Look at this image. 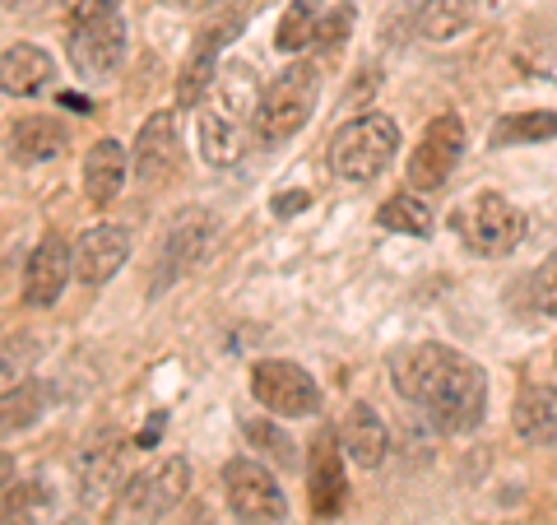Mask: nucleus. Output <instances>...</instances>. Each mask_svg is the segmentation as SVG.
<instances>
[{
    "mask_svg": "<svg viewBox=\"0 0 557 525\" xmlns=\"http://www.w3.org/2000/svg\"><path fill=\"white\" fill-rule=\"evenodd\" d=\"M10 145H14V159L24 163H47V159H61L65 145H70V131L61 126L57 117H24L20 126L10 131Z\"/></svg>",
    "mask_w": 557,
    "mask_h": 525,
    "instance_id": "4be33fe9",
    "label": "nucleus"
},
{
    "mask_svg": "<svg viewBox=\"0 0 557 525\" xmlns=\"http://www.w3.org/2000/svg\"><path fill=\"white\" fill-rule=\"evenodd\" d=\"M70 279H75V252L65 247L61 233H47L24 266V303L28 307H57Z\"/></svg>",
    "mask_w": 557,
    "mask_h": 525,
    "instance_id": "f8f14e48",
    "label": "nucleus"
},
{
    "mask_svg": "<svg viewBox=\"0 0 557 525\" xmlns=\"http://www.w3.org/2000/svg\"><path fill=\"white\" fill-rule=\"evenodd\" d=\"M75 279L84 289H98L108 284V279L126 266L131 256V233L121 229V223H94V229H84L75 247Z\"/></svg>",
    "mask_w": 557,
    "mask_h": 525,
    "instance_id": "4468645a",
    "label": "nucleus"
},
{
    "mask_svg": "<svg viewBox=\"0 0 557 525\" xmlns=\"http://www.w3.org/2000/svg\"><path fill=\"white\" fill-rule=\"evenodd\" d=\"M79 5H94V0H61V10L70 14V10H79Z\"/></svg>",
    "mask_w": 557,
    "mask_h": 525,
    "instance_id": "58836bf2",
    "label": "nucleus"
},
{
    "mask_svg": "<svg viewBox=\"0 0 557 525\" xmlns=\"http://www.w3.org/2000/svg\"><path fill=\"white\" fill-rule=\"evenodd\" d=\"M42 405H47V391L38 387V381H24V387L5 391L0 395V437L33 428L42 418Z\"/></svg>",
    "mask_w": 557,
    "mask_h": 525,
    "instance_id": "c85d7f7f",
    "label": "nucleus"
},
{
    "mask_svg": "<svg viewBox=\"0 0 557 525\" xmlns=\"http://www.w3.org/2000/svg\"><path fill=\"white\" fill-rule=\"evenodd\" d=\"M317 94H321V65L317 61H293L270 89H260L256 121H251L256 145L274 149V145H284V139L298 135L311 121V112H317Z\"/></svg>",
    "mask_w": 557,
    "mask_h": 525,
    "instance_id": "f03ea898",
    "label": "nucleus"
},
{
    "mask_svg": "<svg viewBox=\"0 0 557 525\" xmlns=\"http://www.w3.org/2000/svg\"><path fill=\"white\" fill-rule=\"evenodd\" d=\"M395 149H399L395 121L386 112H362L330 139V168H335V178L362 186V182H376L391 168Z\"/></svg>",
    "mask_w": 557,
    "mask_h": 525,
    "instance_id": "20e7f679",
    "label": "nucleus"
},
{
    "mask_svg": "<svg viewBox=\"0 0 557 525\" xmlns=\"http://www.w3.org/2000/svg\"><path fill=\"white\" fill-rule=\"evenodd\" d=\"M242 437H247L251 447L265 451V456H274L278 465L293 461V437L278 424H270V418H247V424H242Z\"/></svg>",
    "mask_w": 557,
    "mask_h": 525,
    "instance_id": "7c9ffc66",
    "label": "nucleus"
},
{
    "mask_svg": "<svg viewBox=\"0 0 557 525\" xmlns=\"http://www.w3.org/2000/svg\"><path fill=\"white\" fill-rule=\"evenodd\" d=\"M242 135L247 126H237L233 117H223L214 102H200V154L214 168H233L242 159Z\"/></svg>",
    "mask_w": 557,
    "mask_h": 525,
    "instance_id": "5701e85b",
    "label": "nucleus"
},
{
    "mask_svg": "<svg viewBox=\"0 0 557 525\" xmlns=\"http://www.w3.org/2000/svg\"><path fill=\"white\" fill-rule=\"evenodd\" d=\"M205 102H214V108L223 117H233L237 126H251L256 121V102H260V84H256V70L251 65H223L219 70V80H214V89H209Z\"/></svg>",
    "mask_w": 557,
    "mask_h": 525,
    "instance_id": "412c9836",
    "label": "nucleus"
},
{
    "mask_svg": "<svg viewBox=\"0 0 557 525\" xmlns=\"http://www.w3.org/2000/svg\"><path fill=\"white\" fill-rule=\"evenodd\" d=\"M223 493H228V506L242 525H278L288 512L284 488L274 484V475L260 461L237 456L223 465Z\"/></svg>",
    "mask_w": 557,
    "mask_h": 525,
    "instance_id": "6e6552de",
    "label": "nucleus"
},
{
    "mask_svg": "<svg viewBox=\"0 0 557 525\" xmlns=\"http://www.w3.org/2000/svg\"><path fill=\"white\" fill-rule=\"evenodd\" d=\"M307 200H311L307 191H293V196H278V200H274V215H278V219H288V215H298V209H307Z\"/></svg>",
    "mask_w": 557,
    "mask_h": 525,
    "instance_id": "72a5a7b5",
    "label": "nucleus"
},
{
    "mask_svg": "<svg viewBox=\"0 0 557 525\" xmlns=\"http://www.w3.org/2000/svg\"><path fill=\"white\" fill-rule=\"evenodd\" d=\"M51 75H57V61L38 42H14L0 51V94L38 98L42 89H51Z\"/></svg>",
    "mask_w": 557,
    "mask_h": 525,
    "instance_id": "dca6fc26",
    "label": "nucleus"
},
{
    "mask_svg": "<svg viewBox=\"0 0 557 525\" xmlns=\"http://www.w3.org/2000/svg\"><path fill=\"white\" fill-rule=\"evenodd\" d=\"M51 516V493L42 479L10 484V493L0 498V525H42Z\"/></svg>",
    "mask_w": 557,
    "mask_h": 525,
    "instance_id": "a878e982",
    "label": "nucleus"
},
{
    "mask_svg": "<svg viewBox=\"0 0 557 525\" xmlns=\"http://www.w3.org/2000/svg\"><path fill=\"white\" fill-rule=\"evenodd\" d=\"M251 395L274 418H307L321 410V387L311 381L307 367L293 358H260L251 367Z\"/></svg>",
    "mask_w": 557,
    "mask_h": 525,
    "instance_id": "0eeeda50",
    "label": "nucleus"
},
{
    "mask_svg": "<svg viewBox=\"0 0 557 525\" xmlns=\"http://www.w3.org/2000/svg\"><path fill=\"white\" fill-rule=\"evenodd\" d=\"M557 135V112L548 108H534V112H511L493 126V149H507V145H539V139H553Z\"/></svg>",
    "mask_w": 557,
    "mask_h": 525,
    "instance_id": "393cba45",
    "label": "nucleus"
},
{
    "mask_svg": "<svg viewBox=\"0 0 557 525\" xmlns=\"http://www.w3.org/2000/svg\"><path fill=\"white\" fill-rule=\"evenodd\" d=\"M223 42H228L223 28H209L196 38V47H190V57L182 61V75H177V108H200L205 94L214 89V80H219L214 57H219Z\"/></svg>",
    "mask_w": 557,
    "mask_h": 525,
    "instance_id": "aec40b11",
    "label": "nucleus"
},
{
    "mask_svg": "<svg viewBox=\"0 0 557 525\" xmlns=\"http://www.w3.org/2000/svg\"><path fill=\"white\" fill-rule=\"evenodd\" d=\"M339 447H344V456L362 465V469H376L381 461H386V451H391V428L381 424V414L372 405H348L344 410V424H339Z\"/></svg>",
    "mask_w": 557,
    "mask_h": 525,
    "instance_id": "f3484780",
    "label": "nucleus"
},
{
    "mask_svg": "<svg viewBox=\"0 0 557 525\" xmlns=\"http://www.w3.org/2000/svg\"><path fill=\"white\" fill-rule=\"evenodd\" d=\"M190 493V461L168 456L159 465L139 469L116 493V525H159L172 506H182Z\"/></svg>",
    "mask_w": 557,
    "mask_h": 525,
    "instance_id": "39448f33",
    "label": "nucleus"
},
{
    "mask_svg": "<svg viewBox=\"0 0 557 525\" xmlns=\"http://www.w3.org/2000/svg\"><path fill=\"white\" fill-rule=\"evenodd\" d=\"M168 5H177V10H205V5H214V0H168Z\"/></svg>",
    "mask_w": 557,
    "mask_h": 525,
    "instance_id": "e433bc0d",
    "label": "nucleus"
},
{
    "mask_svg": "<svg viewBox=\"0 0 557 525\" xmlns=\"http://www.w3.org/2000/svg\"><path fill=\"white\" fill-rule=\"evenodd\" d=\"M70 20V65L79 70L84 80H108L126 61V14H121V0H94V5H79L65 14Z\"/></svg>",
    "mask_w": 557,
    "mask_h": 525,
    "instance_id": "7ed1b4c3",
    "label": "nucleus"
},
{
    "mask_svg": "<svg viewBox=\"0 0 557 525\" xmlns=\"http://www.w3.org/2000/svg\"><path fill=\"white\" fill-rule=\"evenodd\" d=\"M5 5H24V0H5Z\"/></svg>",
    "mask_w": 557,
    "mask_h": 525,
    "instance_id": "ea45409f",
    "label": "nucleus"
},
{
    "mask_svg": "<svg viewBox=\"0 0 557 525\" xmlns=\"http://www.w3.org/2000/svg\"><path fill=\"white\" fill-rule=\"evenodd\" d=\"M450 223H456V233L465 237V247L479 256H511L520 242H525V215H520L507 196H497V191L469 196L456 215H450Z\"/></svg>",
    "mask_w": 557,
    "mask_h": 525,
    "instance_id": "423d86ee",
    "label": "nucleus"
},
{
    "mask_svg": "<svg viewBox=\"0 0 557 525\" xmlns=\"http://www.w3.org/2000/svg\"><path fill=\"white\" fill-rule=\"evenodd\" d=\"M61 102H65V108H75V112H89V102H84L79 94H61Z\"/></svg>",
    "mask_w": 557,
    "mask_h": 525,
    "instance_id": "4c0bfd02",
    "label": "nucleus"
},
{
    "mask_svg": "<svg viewBox=\"0 0 557 525\" xmlns=\"http://www.w3.org/2000/svg\"><path fill=\"white\" fill-rule=\"evenodd\" d=\"M182 525H219L214 516H209V506H190V512H186V521Z\"/></svg>",
    "mask_w": 557,
    "mask_h": 525,
    "instance_id": "f704fd0d",
    "label": "nucleus"
},
{
    "mask_svg": "<svg viewBox=\"0 0 557 525\" xmlns=\"http://www.w3.org/2000/svg\"><path fill=\"white\" fill-rule=\"evenodd\" d=\"M307 498H311V512L321 521L339 516L344 502H348V479H344V447L335 432H321L311 442V465H307Z\"/></svg>",
    "mask_w": 557,
    "mask_h": 525,
    "instance_id": "2eb2a0df",
    "label": "nucleus"
},
{
    "mask_svg": "<svg viewBox=\"0 0 557 525\" xmlns=\"http://www.w3.org/2000/svg\"><path fill=\"white\" fill-rule=\"evenodd\" d=\"M539 303H544V312L557 317V252L544 260V270H539Z\"/></svg>",
    "mask_w": 557,
    "mask_h": 525,
    "instance_id": "2f4dec72",
    "label": "nucleus"
},
{
    "mask_svg": "<svg viewBox=\"0 0 557 525\" xmlns=\"http://www.w3.org/2000/svg\"><path fill=\"white\" fill-rule=\"evenodd\" d=\"M182 163V131H177V112H153L135 135L131 149V168L145 186H163Z\"/></svg>",
    "mask_w": 557,
    "mask_h": 525,
    "instance_id": "9d476101",
    "label": "nucleus"
},
{
    "mask_svg": "<svg viewBox=\"0 0 557 525\" xmlns=\"http://www.w3.org/2000/svg\"><path fill=\"white\" fill-rule=\"evenodd\" d=\"M75 479H79V502H108L112 493H121V484H126V437H98L79 451L75 461Z\"/></svg>",
    "mask_w": 557,
    "mask_h": 525,
    "instance_id": "ddd939ff",
    "label": "nucleus"
},
{
    "mask_svg": "<svg viewBox=\"0 0 557 525\" xmlns=\"http://www.w3.org/2000/svg\"><path fill=\"white\" fill-rule=\"evenodd\" d=\"M511 418H516V432L525 437V442H534V447L557 442V387H548V381L520 387Z\"/></svg>",
    "mask_w": 557,
    "mask_h": 525,
    "instance_id": "6ab92c4d",
    "label": "nucleus"
},
{
    "mask_svg": "<svg viewBox=\"0 0 557 525\" xmlns=\"http://www.w3.org/2000/svg\"><path fill=\"white\" fill-rule=\"evenodd\" d=\"M465 159V121L456 112H446L437 121H428V131L418 135V149L409 154V186L418 191H437Z\"/></svg>",
    "mask_w": 557,
    "mask_h": 525,
    "instance_id": "1a4fd4ad",
    "label": "nucleus"
},
{
    "mask_svg": "<svg viewBox=\"0 0 557 525\" xmlns=\"http://www.w3.org/2000/svg\"><path fill=\"white\" fill-rule=\"evenodd\" d=\"M395 387L405 400H413L418 410H428V418L442 432H474L483 424V405H487V377L474 358H465L450 344H409L399 349L395 363Z\"/></svg>",
    "mask_w": 557,
    "mask_h": 525,
    "instance_id": "f257e3e1",
    "label": "nucleus"
},
{
    "mask_svg": "<svg viewBox=\"0 0 557 525\" xmlns=\"http://www.w3.org/2000/svg\"><path fill=\"white\" fill-rule=\"evenodd\" d=\"M317 28H321V0H293L284 10V20L274 28V51H302L317 42Z\"/></svg>",
    "mask_w": 557,
    "mask_h": 525,
    "instance_id": "cd10ccee",
    "label": "nucleus"
},
{
    "mask_svg": "<svg viewBox=\"0 0 557 525\" xmlns=\"http://www.w3.org/2000/svg\"><path fill=\"white\" fill-rule=\"evenodd\" d=\"M344 28H348V10H335V14H330V20H321V28H317V42L335 47V42L344 38Z\"/></svg>",
    "mask_w": 557,
    "mask_h": 525,
    "instance_id": "473e14b6",
    "label": "nucleus"
},
{
    "mask_svg": "<svg viewBox=\"0 0 557 525\" xmlns=\"http://www.w3.org/2000/svg\"><path fill=\"white\" fill-rule=\"evenodd\" d=\"M5 484H14V456L10 451H0V488Z\"/></svg>",
    "mask_w": 557,
    "mask_h": 525,
    "instance_id": "c9c22d12",
    "label": "nucleus"
},
{
    "mask_svg": "<svg viewBox=\"0 0 557 525\" xmlns=\"http://www.w3.org/2000/svg\"><path fill=\"white\" fill-rule=\"evenodd\" d=\"M126 172H131V159L116 139H98V145L84 154V196L89 205H112L126 186Z\"/></svg>",
    "mask_w": 557,
    "mask_h": 525,
    "instance_id": "a211bd4d",
    "label": "nucleus"
},
{
    "mask_svg": "<svg viewBox=\"0 0 557 525\" xmlns=\"http://www.w3.org/2000/svg\"><path fill=\"white\" fill-rule=\"evenodd\" d=\"M376 223H381L386 233L428 237V233H432V209H428V200L418 196V191H399V196H391L386 205L376 209Z\"/></svg>",
    "mask_w": 557,
    "mask_h": 525,
    "instance_id": "bb28decb",
    "label": "nucleus"
},
{
    "mask_svg": "<svg viewBox=\"0 0 557 525\" xmlns=\"http://www.w3.org/2000/svg\"><path fill=\"white\" fill-rule=\"evenodd\" d=\"M474 10H479V0H423L418 14H413L418 38L450 42L456 33H465L469 24H474Z\"/></svg>",
    "mask_w": 557,
    "mask_h": 525,
    "instance_id": "b1692460",
    "label": "nucleus"
},
{
    "mask_svg": "<svg viewBox=\"0 0 557 525\" xmlns=\"http://www.w3.org/2000/svg\"><path fill=\"white\" fill-rule=\"evenodd\" d=\"M33 363H38V344H33V340H5V344H0V395L14 391V387H24L28 373H33Z\"/></svg>",
    "mask_w": 557,
    "mask_h": 525,
    "instance_id": "c756f323",
    "label": "nucleus"
},
{
    "mask_svg": "<svg viewBox=\"0 0 557 525\" xmlns=\"http://www.w3.org/2000/svg\"><path fill=\"white\" fill-rule=\"evenodd\" d=\"M209 237H214V215H205V209H186V215L172 223V233L163 237V252H159V270H153L149 289L159 293L163 284H177V279L200 266L205 260V247Z\"/></svg>",
    "mask_w": 557,
    "mask_h": 525,
    "instance_id": "9b49d317",
    "label": "nucleus"
}]
</instances>
